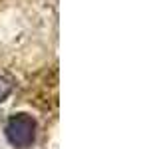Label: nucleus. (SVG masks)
I'll use <instances>...</instances> for the list:
<instances>
[{"mask_svg": "<svg viewBox=\"0 0 159 149\" xmlns=\"http://www.w3.org/2000/svg\"><path fill=\"white\" fill-rule=\"evenodd\" d=\"M4 133L10 145H14L16 149H26L36 139V121L28 113H16L8 119Z\"/></svg>", "mask_w": 159, "mask_h": 149, "instance_id": "1", "label": "nucleus"}, {"mask_svg": "<svg viewBox=\"0 0 159 149\" xmlns=\"http://www.w3.org/2000/svg\"><path fill=\"white\" fill-rule=\"evenodd\" d=\"M10 92H12V79H8L6 76L0 74V103L10 96Z\"/></svg>", "mask_w": 159, "mask_h": 149, "instance_id": "2", "label": "nucleus"}]
</instances>
